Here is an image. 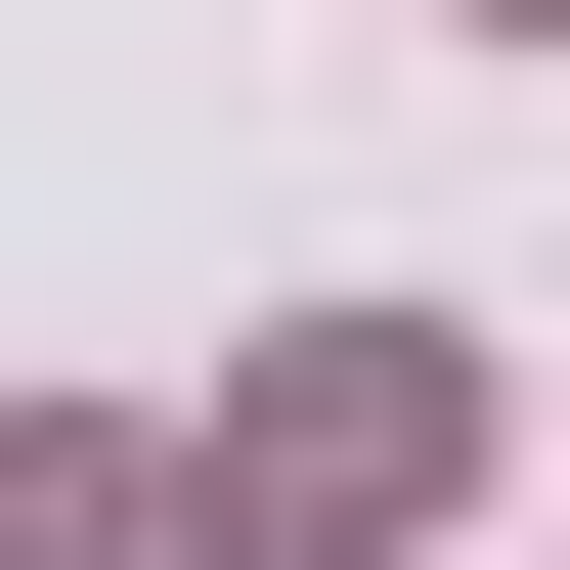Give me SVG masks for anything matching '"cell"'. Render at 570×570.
<instances>
[{
	"label": "cell",
	"instance_id": "obj_1",
	"mask_svg": "<svg viewBox=\"0 0 570 570\" xmlns=\"http://www.w3.org/2000/svg\"><path fill=\"white\" fill-rule=\"evenodd\" d=\"M439 483H483V352H439V307H307V352H264V439H219V570H352V527H439Z\"/></svg>",
	"mask_w": 570,
	"mask_h": 570
},
{
	"label": "cell",
	"instance_id": "obj_2",
	"mask_svg": "<svg viewBox=\"0 0 570 570\" xmlns=\"http://www.w3.org/2000/svg\"><path fill=\"white\" fill-rule=\"evenodd\" d=\"M0 570H219V483L176 439H0Z\"/></svg>",
	"mask_w": 570,
	"mask_h": 570
}]
</instances>
